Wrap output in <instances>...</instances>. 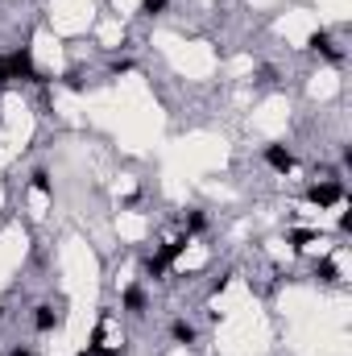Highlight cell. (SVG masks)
<instances>
[{"label": "cell", "mask_w": 352, "mask_h": 356, "mask_svg": "<svg viewBox=\"0 0 352 356\" xmlns=\"http://www.w3.org/2000/svg\"><path fill=\"white\" fill-rule=\"evenodd\" d=\"M33 191H42V195H54V182L46 170H33Z\"/></svg>", "instance_id": "8fae6325"}, {"label": "cell", "mask_w": 352, "mask_h": 356, "mask_svg": "<svg viewBox=\"0 0 352 356\" xmlns=\"http://www.w3.org/2000/svg\"><path fill=\"white\" fill-rule=\"evenodd\" d=\"M67 88H71V91H83V75H79V71H71V75H67Z\"/></svg>", "instance_id": "4fadbf2b"}, {"label": "cell", "mask_w": 352, "mask_h": 356, "mask_svg": "<svg viewBox=\"0 0 352 356\" xmlns=\"http://www.w3.org/2000/svg\"><path fill=\"white\" fill-rule=\"evenodd\" d=\"M162 8H166V0H141V13H150V17L162 13Z\"/></svg>", "instance_id": "7c38bea8"}, {"label": "cell", "mask_w": 352, "mask_h": 356, "mask_svg": "<svg viewBox=\"0 0 352 356\" xmlns=\"http://www.w3.org/2000/svg\"><path fill=\"white\" fill-rule=\"evenodd\" d=\"M120 302H125L129 315H141V311H145V290H141V286H129V290L120 294Z\"/></svg>", "instance_id": "5b68a950"}, {"label": "cell", "mask_w": 352, "mask_h": 356, "mask_svg": "<svg viewBox=\"0 0 352 356\" xmlns=\"http://www.w3.org/2000/svg\"><path fill=\"white\" fill-rule=\"evenodd\" d=\"M8 356H33V348H25V344H17V348H13Z\"/></svg>", "instance_id": "5bb4252c"}, {"label": "cell", "mask_w": 352, "mask_h": 356, "mask_svg": "<svg viewBox=\"0 0 352 356\" xmlns=\"http://www.w3.org/2000/svg\"><path fill=\"white\" fill-rule=\"evenodd\" d=\"M340 199H344V186L332 182V178H328V182H315V186L307 191V203H315V207H336Z\"/></svg>", "instance_id": "7a4b0ae2"}, {"label": "cell", "mask_w": 352, "mask_h": 356, "mask_svg": "<svg viewBox=\"0 0 352 356\" xmlns=\"http://www.w3.org/2000/svg\"><path fill=\"white\" fill-rule=\"evenodd\" d=\"M307 50H315V54H323V58H332V63H340L344 54H340V46L332 42V33L328 29H315L311 38H307Z\"/></svg>", "instance_id": "3957f363"}, {"label": "cell", "mask_w": 352, "mask_h": 356, "mask_svg": "<svg viewBox=\"0 0 352 356\" xmlns=\"http://www.w3.org/2000/svg\"><path fill=\"white\" fill-rule=\"evenodd\" d=\"M315 277H319V282H340V269H336V261L323 257V261L315 266Z\"/></svg>", "instance_id": "9c48e42d"}, {"label": "cell", "mask_w": 352, "mask_h": 356, "mask_svg": "<svg viewBox=\"0 0 352 356\" xmlns=\"http://www.w3.org/2000/svg\"><path fill=\"white\" fill-rule=\"evenodd\" d=\"M170 336H175L178 344H195V327H191L186 319H175V327H170Z\"/></svg>", "instance_id": "ba28073f"}, {"label": "cell", "mask_w": 352, "mask_h": 356, "mask_svg": "<svg viewBox=\"0 0 352 356\" xmlns=\"http://www.w3.org/2000/svg\"><path fill=\"white\" fill-rule=\"evenodd\" d=\"M311 241H315V232H311V228H294V232H290V245H294V249H307Z\"/></svg>", "instance_id": "30bf717a"}, {"label": "cell", "mask_w": 352, "mask_h": 356, "mask_svg": "<svg viewBox=\"0 0 352 356\" xmlns=\"http://www.w3.org/2000/svg\"><path fill=\"white\" fill-rule=\"evenodd\" d=\"M33 327H38V332H54V327H58V311H54L50 302H42L38 315H33Z\"/></svg>", "instance_id": "8992f818"}, {"label": "cell", "mask_w": 352, "mask_h": 356, "mask_svg": "<svg viewBox=\"0 0 352 356\" xmlns=\"http://www.w3.org/2000/svg\"><path fill=\"white\" fill-rule=\"evenodd\" d=\"M182 228H186V236H195V232L207 228V216H203V211H186V216H182Z\"/></svg>", "instance_id": "52a82bcc"}, {"label": "cell", "mask_w": 352, "mask_h": 356, "mask_svg": "<svg viewBox=\"0 0 352 356\" xmlns=\"http://www.w3.org/2000/svg\"><path fill=\"white\" fill-rule=\"evenodd\" d=\"M265 166L278 170V175H290L294 170V154L286 145H265Z\"/></svg>", "instance_id": "277c9868"}, {"label": "cell", "mask_w": 352, "mask_h": 356, "mask_svg": "<svg viewBox=\"0 0 352 356\" xmlns=\"http://www.w3.org/2000/svg\"><path fill=\"white\" fill-rule=\"evenodd\" d=\"M79 356H95V353H91V348H83V353H79Z\"/></svg>", "instance_id": "9a60e30c"}, {"label": "cell", "mask_w": 352, "mask_h": 356, "mask_svg": "<svg viewBox=\"0 0 352 356\" xmlns=\"http://www.w3.org/2000/svg\"><path fill=\"white\" fill-rule=\"evenodd\" d=\"M186 245H191V236L166 241V245H162V249H158V253H154V257L145 261V273H150V277H162V273H166V269L175 266L178 257H182V253H186Z\"/></svg>", "instance_id": "6da1fadb"}]
</instances>
